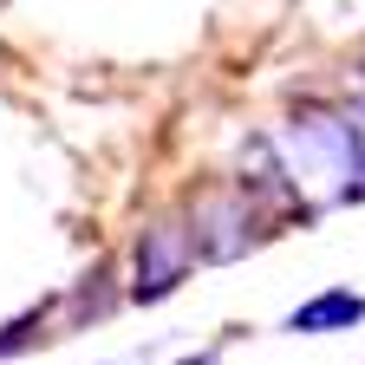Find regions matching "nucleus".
<instances>
[{
	"instance_id": "nucleus-1",
	"label": "nucleus",
	"mask_w": 365,
	"mask_h": 365,
	"mask_svg": "<svg viewBox=\"0 0 365 365\" xmlns=\"http://www.w3.org/2000/svg\"><path fill=\"white\" fill-rule=\"evenodd\" d=\"M287 157L294 170L333 176L339 202H365V124L359 118H327V111H300L287 124Z\"/></svg>"
},
{
	"instance_id": "nucleus-2",
	"label": "nucleus",
	"mask_w": 365,
	"mask_h": 365,
	"mask_svg": "<svg viewBox=\"0 0 365 365\" xmlns=\"http://www.w3.org/2000/svg\"><path fill=\"white\" fill-rule=\"evenodd\" d=\"M190 235H196V255H202V261H242V255L261 242V215H255L248 190L196 196V202H190Z\"/></svg>"
},
{
	"instance_id": "nucleus-3",
	"label": "nucleus",
	"mask_w": 365,
	"mask_h": 365,
	"mask_svg": "<svg viewBox=\"0 0 365 365\" xmlns=\"http://www.w3.org/2000/svg\"><path fill=\"white\" fill-rule=\"evenodd\" d=\"M190 267H196V235H190V222L157 215L144 235H137V281H130V300H170Z\"/></svg>"
},
{
	"instance_id": "nucleus-4",
	"label": "nucleus",
	"mask_w": 365,
	"mask_h": 365,
	"mask_svg": "<svg viewBox=\"0 0 365 365\" xmlns=\"http://www.w3.org/2000/svg\"><path fill=\"white\" fill-rule=\"evenodd\" d=\"M359 319H365V294L327 287V294H313L307 307L287 313V333H346V327H359Z\"/></svg>"
},
{
	"instance_id": "nucleus-5",
	"label": "nucleus",
	"mask_w": 365,
	"mask_h": 365,
	"mask_svg": "<svg viewBox=\"0 0 365 365\" xmlns=\"http://www.w3.org/2000/svg\"><path fill=\"white\" fill-rule=\"evenodd\" d=\"M39 339H46V313H26V319H14V327H0V359H14V352H26Z\"/></svg>"
},
{
	"instance_id": "nucleus-6",
	"label": "nucleus",
	"mask_w": 365,
	"mask_h": 365,
	"mask_svg": "<svg viewBox=\"0 0 365 365\" xmlns=\"http://www.w3.org/2000/svg\"><path fill=\"white\" fill-rule=\"evenodd\" d=\"M176 365H209V352H196V359H176Z\"/></svg>"
},
{
	"instance_id": "nucleus-7",
	"label": "nucleus",
	"mask_w": 365,
	"mask_h": 365,
	"mask_svg": "<svg viewBox=\"0 0 365 365\" xmlns=\"http://www.w3.org/2000/svg\"><path fill=\"white\" fill-rule=\"evenodd\" d=\"M352 118H359V124H365V91H359V111H352Z\"/></svg>"
}]
</instances>
